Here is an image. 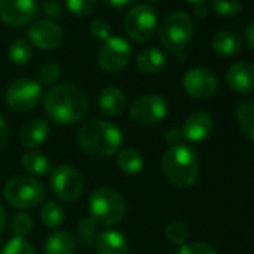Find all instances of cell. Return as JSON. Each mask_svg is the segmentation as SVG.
Instances as JSON below:
<instances>
[{"label": "cell", "mask_w": 254, "mask_h": 254, "mask_svg": "<svg viewBox=\"0 0 254 254\" xmlns=\"http://www.w3.org/2000/svg\"><path fill=\"white\" fill-rule=\"evenodd\" d=\"M45 114L56 124H73L81 121L88 111L85 93L72 84H59L50 88L44 99Z\"/></svg>", "instance_id": "6da1fadb"}, {"label": "cell", "mask_w": 254, "mask_h": 254, "mask_svg": "<svg viewBox=\"0 0 254 254\" xmlns=\"http://www.w3.org/2000/svg\"><path fill=\"white\" fill-rule=\"evenodd\" d=\"M79 148L99 159L115 156L121 151L123 133L118 127L105 120H91L84 123L76 133Z\"/></svg>", "instance_id": "7a4b0ae2"}, {"label": "cell", "mask_w": 254, "mask_h": 254, "mask_svg": "<svg viewBox=\"0 0 254 254\" xmlns=\"http://www.w3.org/2000/svg\"><path fill=\"white\" fill-rule=\"evenodd\" d=\"M162 168L166 178L177 187H191L199 174V163L194 151L187 145H172L162 159Z\"/></svg>", "instance_id": "3957f363"}, {"label": "cell", "mask_w": 254, "mask_h": 254, "mask_svg": "<svg viewBox=\"0 0 254 254\" xmlns=\"http://www.w3.org/2000/svg\"><path fill=\"white\" fill-rule=\"evenodd\" d=\"M90 218L100 226H114L123 221L126 215L124 197L111 187L93 190L88 199Z\"/></svg>", "instance_id": "277c9868"}, {"label": "cell", "mask_w": 254, "mask_h": 254, "mask_svg": "<svg viewBox=\"0 0 254 254\" xmlns=\"http://www.w3.org/2000/svg\"><path fill=\"white\" fill-rule=\"evenodd\" d=\"M194 35V21L187 12H174L168 15L159 27V39L165 50L172 54H181Z\"/></svg>", "instance_id": "5b68a950"}, {"label": "cell", "mask_w": 254, "mask_h": 254, "mask_svg": "<svg viewBox=\"0 0 254 254\" xmlns=\"http://www.w3.org/2000/svg\"><path fill=\"white\" fill-rule=\"evenodd\" d=\"M3 196L14 208L27 209L38 206L44 200L45 189L32 177H15L5 184Z\"/></svg>", "instance_id": "8992f818"}, {"label": "cell", "mask_w": 254, "mask_h": 254, "mask_svg": "<svg viewBox=\"0 0 254 254\" xmlns=\"http://www.w3.org/2000/svg\"><path fill=\"white\" fill-rule=\"evenodd\" d=\"M157 12L151 5H138L127 12L124 29L136 42H148L157 32Z\"/></svg>", "instance_id": "52a82bcc"}, {"label": "cell", "mask_w": 254, "mask_h": 254, "mask_svg": "<svg viewBox=\"0 0 254 254\" xmlns=\"http://www.w3.org/2000/svg\"><path fill=\"white\" fill-rule=\"evenodd\" d=\"M132 59V47L121 36H109L99 48L97 64L105 72L117 73L127 67Z\"/></svg>", "instance_id": "ba28073f"}, {"label": "cell", "mask_w": 254, "mask_h": 254, "mask_svg": "<svg viewBox=\"0 0 254 254\" xmlns=\"http://www.w3.org/2000/svg\"><path fill=\"white\" fill-rule=\"evenodd\" d=\"M42 97V85L32 78H20L14 81L5 94L6 105L17 112H27L38 106Z\"/></svg>", "instance_id": "9c48e42d"}, {"label": "cell", "mask_w": 254, "mask_h": 254, "mask_svg": "<svg viewBox=\"0 0 254 254\" xmlns=\"http://www.w3.org/2000/svg\"><path fill=\"white\" fill-rule=\"evenodd\" d=\"M129 115L138 126L157 124L168 115V102L160 94L141 96L130 105Z\"/></svg>", "instance_id": "30bf717a"}, {"label": "cell", "mask_w": 254, "mask_h": 254, "mask_svg": "<svg viewBox=\"0 0 254 254\" xmlns=\"http://www.w3.org/2000/svg\"><path fill=\"white\" fill-rule=\"evenodd\" d=\"M51 190L53 193L64 200L72 202L79 197L84 187L82 175L70 165H59L51 171Z\"/></svg>", "instance_id": "8fae6325"}, {"label": "cell", "mask_w": 254, "mask_h": 254, "mask_svg": "<svg viewBox=\"0 0 254 254\" xmlns=\"http://www.w3.org/2000/svg\"><path fill=\"white\" fill-rule=\"evenodd\" d=\"M184 90L196 99H209L218 90V78L206 67H193L183 78Z\"/></svg>", "instance_id": "7c38bea8"}, {"label": "cell", "mask_w": 254, "mask_h": 254, "mask_svg": "<svg viewBox=\"0 0 254 254\" xmlns=\"http://www.w3.org/2000/svg\"><path fill=\"white\" fill-rule=\"evenodd\" d=\"M35 0H0V20L8 26L20 27L29 24L36 15Z\"/></svg>", "instance_id": "4fadbf2b"}, {"label": "cell", "mask_w": 254, "mask_h": 254, "mask_svg": "<svg viewBox=\"0 0 254 254\" xmlns=\"http://www.w3.org/2000/svg\"><path fill=\"white\" fill-rule=\"evenodd\" d=\"M29 39L41 50H56L63 41V32L53 20H41L30 27Z\"/></svg>", "instance_id": "5bb4252c"}, {"label": "cell", "mask_w": 254, "mask_h": 254, "mask_svg": "<svg viewBox=\"0 0 254 254\" xmlns=\"http://www.w3.org/2000/svg\"><path fill=\"white\" fill-rule=\"evenodd\" d=\"M227 85L241 94L254 93V64L247 62H238L232 64L226 73Z\"/></svg>", "instance_id": "9a60e30c"}, {"label": "cell", "mask_w": 254, "mask_h": 254, "mask_svg": "<svg viewBox=\"0 0 254 254\" xmlns=\"http://www.w3.org/2000/svg\"><path fill=\"white\" fill-rule=\"evenodd\" d=\"M211 130H212L211 115L206 112L197 111V112L190 114L186 118L181 133L189 142H200L209 136Z\"/></svg>", "instance_id": "2e32d148"}, {"label": "cell", "mask_w": 254, "mask_h": 254, "mask_svg": "<svg viewBox=\"0 0 254 254\" xmlns=\"http://www.w3.org/2000/svg\"><path fill=\"white\" fill-rule=\"evenodd\" d=\"M50 136V124L44 118L30 120L27 124L23 126L20 132V141L26 148H39L45 144Z\"/></svg>", "instance_id": "e0dca14e"}, {"label": "cell", "mask_w": 254, "mask_h": 254, "mask_svg": "<svg viewBox=\"0 0 254 254\" xmlns=\"http://www.w3.org/2000/svg\"><path fill=\"white\" fill-rule=\"evenodd\" d=\"M99 108L108 117H118L126 109V94L117 87H105L99 93Z\"/></svg>", "instance_id": "ac0fdd59"}, {"label": "cell", "mask_w": 254, "mask_h": 254, "mask_svg": "<svg viewBox=\"0 0 254 254\" xmlns=\"http://www.w3.org/2000/svg\"><path fill=\"white\" fill-rule=\"evenodd\" d=\"M97 254H127L129 244L123 233L117 230H105L96 239Z\"/></svg>", "instance_id": "d6986e66"}, {"label": "cell", "mask_w": 254, "mask_h": 254, "mask_svg": "<svg viewBox=\"0 0 254 254\" xmlns=\"http://www.w3.org/2000/svg\"><path fill=\"white\" fill-rule=\"evenodd\" d=\"M166 54L154 47H148L136 56V67L148 75L162 72L166 67Z\"/></svg>", "instance_id": "ffe728a7"}, {"label": "cell", "mask_w": 254, "mask_h": 254, "mask_svg": "<svg viewBox=\"0 0 254 254\" xmlns=\"http://www.w3.org/2000/svg\"><path fill=\"white\" fill-rule=\"evenodd\" d=\"M212 50L221 57H232L242 50V41L238 33L232 30H221L214 35L211 41Z\"/></svg>", "instance_id": "44dd1931"}, {"label": "cell", "mask_w": 254, "mask_h": 254, "mask_svg": "<svg viewBox=\"0 0 254 254\" xmlns=\"http://www.w3.org/2000/svg\"><path fill=\"white\" fill-rule=\"evenodd\" d=\"M75 241L66 230L53 232L45 242V254H73Z\"/></svg>", "instance_id": "7402d4cb"}, {"label": "cell", "mask_w": 254, "mask_h": 254, "mask_svg": "<svg viewBox=\"0 0 254 254\" xmlns=\"http://www.w3.org/2000/svg\"><path fill=\"white\" fill-rule=\"evenodd\" d=\"M117 166L126 175H136L144 169V157L133 148H126L117 154Z\"/></svg>", "instance_id": "603a6c76"}, {"label": "cell", "mask_w": 254, "mask_h": 254, "mask_svg": "<svg viewBox=\"0 0 254 254\" xmlns=\"http://www.w3.org/2000/svg\"><path fill=\"white\" fill-rule=\"evenodd\" d=\"M21 163L27 172H30L32 175H38V177L50 175L53 171L51 162L47 159V156H44L42 153H38V151L26 153L21 159Z\"/></svg>", "instance_id": "cb8c5ba5"}, {"label": "cell", "mask_w": 254, "mask_h": 254, "mask_svg": "<svg viewBox=\"0 0 254 254\" xmlns=\"http://www.w3.org/2000/svg\"><path fill=\"white\" fill-rule=\"evenodd\" d=\"M236 120L241 130L254 141V100H245L238 105Z\"/></svg>", "instance_id": "d4e9b609"}, {"label": "cell", "mask_w": 254, "mask_h": 254, "mask_svg": "<svg viewBox=\"0 0 254 254\" xmlns=\"http://www.w3.org/2000/svg\"><path fill=\"white\" fill-rule=\"evenodd\" d=\"M64 218H66L64 209L57 202L50 200L41 209V220L47 227L57 229L64 223Z\"/></svg>", "instance_id": "484cf974"}, {"label": "cell", "mask_w": 254, "mask_h": 254, "mask_svg": "<svg viewBox=\"0 0 254 254\" xmlns=\"http://www.w3.org/2000/svg\"><path fill=\"white\" fill-rule=\"evenodd\" d=\"M33 50L30 44L24 39H17L9 47V60L17 66H24L32 60Z\"/></svg>", "instance_id": "4316f807"}, {"label": "cell", "mask_w": 254, "mask_h": 254, "mask_svg": "<svg viewBox=\"0 0 254 254\" xmlns=\"http://www.w3.org/2000/svg\"><path fill=\"white\" fill-rule=\"evenodd\" d=\"M166 236L172 244L184 245L189 239V227L183 221L174 220L166 226Z\"/></svg>", "instance_id": "83f0119b"}, {"label": "cell", "mask_w": 254, "mask_h": 254, "mask_svg": "<svg viewBox=\"0 0 254 254\" xmlns=\"http://www.w3.org/2000/svg\"><path fill=\"white\" fill-rule=\"evenodd\" d=\"M11 227H12V232L15 233V236H20V238H26L27 235L32 233L33 230V220L29 214L26 212H18L14 215L12 221H11Z\"/></svg>", "instance_id": "f1b7e54d"}, {"label": "cell", "mask_w": 254, "mask_h": 254, "mask_svg": "<svg viewBox=\"0 0 254 254\" xmlns=\"http://www.w3.org/2000/svg\"><path fill=\"white\" fill-rule=\"evenodd\" d=\"M2 254H35V248L26 238L14 236L6 242Z\"/></svg>", "instance_id": "f546056e"}, {"label": "cell", "mask_w": 254, "mask_h": 254, "mask_svg": "<svg viewBox=\"0 0 254 254\" xmlns=\"http://www.w3.org/2000/svg\"><path fill=\"white\" fill-rule=\"evenodd\" d=\"M211 6L218 15L226 17V18L235 17L241 11V2H239V0H212Z\"/></svg>", "instance_id": "4dcf8cb0"}, {"label": "cell", "mask_w": 254, "mask_h": 254, "mask_svg": "<svg viewBox=\"0 0 254 254\" xmlns=\"http://www.w3.org/2000/svg\"><path fill=\"white\" fill-rule=\"evenodd\" d=\"M97 0H66V8L76 17L90 15L96 9Z\"/></svg>", "instance_id": "1f68e13d"}, {"label": "cell", "mask_w": 254, "mask_h": 254, "mask_svg": "<svg viewBox=\"0 0 254 254\" xmlns=\"http://www.w3.org/2000/svg\"><path fill=\"white\" fill-rule=\"evenodd\" d=\"M60 73H62V69L57 63H47L44 64L41 69H39V84H44V85H51L54 84L59 78H60Z\"/></svg>", "instance_id": "d6a6232c"}, {"label": "cell", "mask_w": 254, "mask_h": 254, "mask_svg": "<svg viewBox=\"0 0 254 254\" xmlns=\"http://www.w3.org/2000/svg\"><path fill=\"white\" fill-rule=\"evenodd\" d=\"M96 227H97V224L90 218V217H87V218H82L81 221H79V226H78V229H79V236H81V241L84 242V244H87V245H91V244H94L96 242V239H97V233H96Z\"/></svg>", "instance_id": "836d02e7"}, {"label": "cell", "mask_w": 254, "mask_h": 254, "mask_svg": "<svg viewBox=\"0 0 254 254\" xmlns=\"http://www.w3.org/2000/svg\"><path fill=\"white\" fill-rule=\"evenodd\" d=\"M177 254H218L215 248H212L208 244L203 242H191V244H184L178 248Z\"/></svg>", "instance_id": "e575fe53"}, {"label": "cell", "mask_w": 254, "mask_h": 254, "mask_svg": "<svg viewBox=\"0 0 254 254\" xmlns=\"http://www.w3.org/2000/svg\"><path fill=\"white\" fill-rule=\"evenodd\" d=\"M90 33L100 41H106L111 36V26L103 18H97L90 24Z\"/></svg>", "instance_id": "d590c367"}, {"label": "cell", "mask_w": 254, "mask_h": 254, "mask_svg": "<svg viewBox=\"0 0 254 254\" xmlns=\"http://www.w3.org/2000/svg\"><path fill=\"white\" fill-rule=\"evenodd\" d=\"M44 11H45V14H47V15H50V18H57V17H60V15L63 14L62 6H60L57 2H54V0H50V2H45V5H44Z\"/></svg>", "instance_id": "8d00e7d4"}, {"label": "cell", "mask_w": 254, "mask_h": 254, "mask_svg": "<svg viewBox=\"0 0 254 254\" xmlns=\"http://www.w3.org/2000/svg\"><path fill=\"white\" fill-rule=\"evenodd\" d=\"M9 141V127L5 121V118L0 117V150H3Z\"/></svg>", "instance_id": "74e56055"}, {"label": "cell", "mask_w": 254, "mask_h": 254, "mask_svg": "<svg viewBox=\"0 0 254 254\" xmlns=\"http://www.w3.org/2000/svg\"><path fill=\"white\" fill-rule=\"evenodd\" d=\"M135 0H103V3L108 5L109 8L112 9H123V8H127L130 6Z\"/></svg>", "instance_id": "f35d334b"}, {"label": "cell", "mask_w": 254, "mask_h": 254, "mask_svg": "<svg viewBox=\"0 0 254 254\" xmlns=\"http://www.w3.org/2000/svg\"><path fill=\"white\" fill-rule=\"evenodd\" d=\"M181 138H183V133L178 129H171V130L166 132V141L169 144H172V145H177Z\"/></svg>", "instance_id": "ab89813d"}, {"label": "cell", "mask_w": 254, "mask_h": 254, "mask_svg": "<svg viewBox=\"0 0 254 254\" xmlns=\"http://www.w3.org/2000/svg\"><path fill=\"white\" fill-rule=\"evenodd\" d=\"M245 39H247L248 47L254 51V20L245 29Z\"/></svg>", "instance_id": "60d3db41"}, {"label": "cell", "mask_w": 254, "mask_h": 254, "mask_svg": "<svg viewBox=\"0 0 254 254\" xmlns=\"http://www.w3.org/2000/svg\"><path fill=\"white\" fill-rule=\"evenodd\" d=\"M5 224H6V212L2 208V205H0V233L5 229Z\"/></svg>", "instance_id": "b9f144b4"}, {"label": "cell", "mask_w": 254, "mask_h": 254, "mask_svg": "<svg viewBox=\"0 0 254 254\" xmlns=\"http://www.w3.org/2000/svg\"><path fill=\"white\" fill-rule=\"evenodd\" d=\"M196 15L199 17V18H202V17H205L206 15V6H205V3H199V5H196Z\"/></svg>", "instance_id": "7bdbcfd3"}, {"label": "cell", "mask_w": 254, "mask_h": 254, "mask_svg": "<svg viewBox=\"0 0 254 254\" xmlns=\"http://www.w3.org/2000/svg\"><path fill=\"white\" fill-rule=\"evenodd\" d=\"M187 2H190V3H196V5H199V3H205L206 0H187Z\"/></svg>", "instance_id": "ee69618b"}, {"label": "cell", "mask_w": 254, "mask_h": 254, "mask_svg": "<svg viewBox=\"0 0 254 254\" xmlns=\"http://www.w3.org/2000/svg\"><path fill=\"white\" fill-rule=\"evenodd\" d=\"M150 2H159V0H150Z\"/></svg>", "instance_id": "f6af8a7d"}]
</instances>
